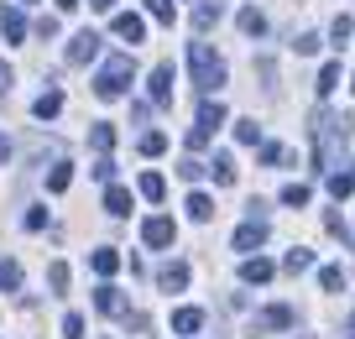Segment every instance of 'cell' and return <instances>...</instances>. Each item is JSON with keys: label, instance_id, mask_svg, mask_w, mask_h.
<instances>
[{"label": "cell", "instance_id": "1", "mask_svg": "<svg viewBox=\"0 0 355 339\" xmlns=\"http://www.w3.org/2000/svg\"><path fill=\"white\" fill-rule=\"evenodd\" d=\"M313 167H329L334 162V152H345V131H350V121H345V115H329V110H319V115H313Z\"/></svg>", "mask_w": 355, "mask_h": 339}, {"label": "cell", "instance_id": "2", "mask_svg": "<svg viewBox=\"0 0 355 339\" xmlns=\"http://www.w3.org/2000/svg\"><path fill=\"white\" fill-rule=\"evenodd\" d=\"M131 78H136L131 53H115V58H105L100 73H94V94H100V99H121L125 89H131Z\"/></svg>", "mask_w": 355, "mask_h": 339}, {"label": "cell", "instance_id": "3", "mask_svg": "<svg viewBox=\"0 0 355 339\" xmlns=\"http://www.w3.org/2000/svg\"><path fill=\"white\" fill-rule=\"evenodd\" d=\"M189 68H193V84H199L204 94H214V89L225 84V58L214 53L209 42H193L189 47Z\"/></svg>", "mask_w": 355, "mask_h": 339}, {"label": "cell", "instance_id": "4", "mask_svg": "<svg viewBox=\"0 0 355 339\" xmlns=\"http://www.w3.org/2000/svg\"><path fill=\"white\" fill-rule=\"evenodd\" d=\"M220 125H225V105H220V99H204V105H199V125L189 131V152L209 146V136L220 131Z\"/></svg>", "mask_w": 355, "mask_h": 339}, {"label": "cell", "instance_id": "5", "mask_svg": "<svg viewBox=\"0 0 355 339\" xmlns=\"http://www.w3.org/2000/svg\"><path fill=\"white\" fill-rule=\"evenodd\" d=\"M141 241L152 245V251H167V245L178 241V225H173V219H167V214H152V219H146V225H141Z\"/></svg>", "mask_w": 355, "mask_h": 339}, {"label": "cell", "instance_id": "6", "mask_svg": "<svg viewBox=\"0 0 355 339\" xmlns=\"http://www.w3.org/2000/svg\"><path fill=\"white\" fill-rule=\"evenodd\" d=\"M298 324V313H293L288 303H272V308H261V313L251 318V334H261V329H293Z\"/></svg>", "mask_w": 355, "mask_h": 339}, {"label": "cell", "instance_id": "7", "mask_svg": "<svg viewBox=\"0 0 355 339\" xmlns=\"http://www.w3.org/2000/svg\"><path fill=\"white\" fill-rule=\"evenodd\" d=\"M235 251H245V256H251V251H261V245H266V219H245V225H241V230H235Z\"/></svg>", "mask_w": 355, "mask_h": 339}, {"label": "cell", "instance_id": "8", "mask_svg": "<svg viewBox=\"0 0 355 339\" xmlns=\"http://www.w3.org/2000/svg\"><path fill=\"white\" fill-rule=\"evenodd\" d=\"M100 58V32H73L68 42V63H94Z\"/></svg>", "mask_w": 355, "mask_h": 339}, {"label": "cell", "instance_id": "9", "mask_svg": "<svg viewBox=\"0 0 355 339\" xmlns=\"http://www.w3.org/2000/svg\"><path fill=\"white\" fill-rule=\"evenodd\" d=\"M94 308H100L105 318H125V313H131V308H125V293H121V287H110V282L94 293Z\"/></svg>", "mask_w": 355, "mask_h": 339}, {"label": "cell", "instance_id": "10", "mask_svg": "<svg viewBox=\"0 0 355 339\" xmlns=\"http://www.w3.org/2000/svg\"><path fill=\"white\" fill-rule=\"evenodd\" d=\"M110 32L115 37H121V42H141V37H146V21H141V16H131V11H121V16H110Z\"/></svg>", "mask_w": 355, "mask_h": 339}, {"label": "cell", "instance_id": "11", "mask_svg": "<svg viewBox=\"0 0 355 339\" xmlns=\"http://www.w3.org/2000/svg\"><path fill=\"white\" fill-rule=\"evenodd\" d=\"M146 89H152V105H173V63H157Z\"/></svg>", "mask_w": 355, "mask_h": 339}, {"label": "cell", "instance_id": "12", "mask_svg": "<svg viewBox=\"0 0 355 339\" xmlns=\"http://www.w3.org/2000/svg\"><path fill=\"white\" fill-rule=\"evenodd\" d=\"M157 287H162V293H183V287H189V261H167L162 272H157Z\"/></svg>", "mask_w": 355, "mask_h": 339}, {"label": "cell", "instance_id": "13", "mask_svg": "<svg viewBox=\"0 0 355 339\" xmlns=\"http://www.w3.org/2000/svg\"><path fill=\"white\" fill-rule=\"evenodd\" d=\"M272 272H277V266L266 261V256H245V261H241V282H251V287L272 282Z\"/></svg>", "mask_w": 355, "mask_h": 339}, {"label": "cell", "instance_id": "14", "mask_svg": "<svg viewBox=\"0 0 355 339\" xmlns=\"http://www.w3.org/2000/svg\"><path fill=\"white\" fill-rule=\"evenodd\" d=\"M0 32H6V42H26V16H21V6H6V11H0Z\"/></svg>", "mask_w": 355, "mask_h": 339}, {"label": "cell", "instance_id": "15", "mask_svg": "<svg viewBox=\"0 0 355 339\" xmlns=\"http://www.w3.org/2000/svg\"><path fill=\"white\" fill-rule=\"evenodd\" d=\"M220 16H225V0H199V11H193V32H209V26H220Z\"/></svg>", "mask_w": 355, "mask_h": 339}, {"label": "cell", "instance_id": "16", "mask_svg": "<svg viewBox=\"0 0 355 339\" xmlns=\"http://www.w3.org/2000/svg\"><path fill=\"white\" fill-rule=\"evenodd\" d=\"M282 272H288V277H303V272H313V251H309V245H293V251L282 256Z\"/></svg>", "mask_w": 355, "mask_h": 339}, {"label": "cell", "instance_id": "17", "mask_svg": "<svg viewBox=\"0 0 355 339\" xmlns=\"http://www.w3.org/2000/svg\"><path fill=\"white\" fill-rule=\"evenodd\" d=\"M204 329V308H178L173 313V334H199Z\"/></svg>", "mask_w": 355, "mask_h": 339}, {"label": "cell", "instance_id": "18", "mask_svg": "<svg viewBox=\"0 0 355 339\" xmlns=\"http://www.w3.org/2000/svg\"><path fill=\"white\" fill-rule=\"evenodd\" d=\"M89 266H94L100 277H115V272H121V251H115V245H100V251L89 256Z\"/></svg>", "mask_w": 355, "mask_h": 339}, {"label": "cell", "instance_id": "19", "mask_svg": "<svg viewBox=\"0 0 355 339\" xmlns=\"http://www.w3.org/2000/svg\"><path fill=\"white\" fill-rule=\"evenodd\" d=\"M183 209H189V219H199V225H209V219H214V198L209 193H189V204H183Z\"/></svg>", "mask_w": 355, "mask_h": 339}, {"label": "cell", "instance_id": "20", "mask_svg": "<svg viewBox=\"0 0 355 339\" xmlns=\"http://www.w3.org/2000/svg\"><path fill=\"white\" fill-rule=\"evenodd\" d=\"M89 146H94V152H100V157H110L115 152V125H94V131H89Z\"/></svg>", "mask_w": 355, "mask_h": 339}, {"label": "cell", "instance_id": "21", "mask_svg": "<svg viewBox=\"0 0 355 339\" xmlns=\"http://www.w3.org/2000/svg\"><path fill=\"white\" fill-rule=\"evenodd\" d=\"M105 209H110L115 219H125V214H131V193H125V188H115V183H110V188H105Z\"/></svg>", "mask_w": 355, "mask_h": 339}, {"label": "cell", "instance_id": "22", "mask_svg": "<svg viewBox=\"0 0 355 339\" xmlns=\"http://www.w3.org/2000/svg\"><path fill=\"white\" fill-rule=\"evenodd\" d=\"M209 173H214V183H220V188H230V183H235V157L220 152V157L209 162Z\"/></svg>", "mask_w": 355, "mask_h": 339}, {"label": "cell", "instance_id": "23", "mask_svg": "<svg viewBox=\"0 0 355 339\" xmlns=\"http://www.w3.org/2000/svg\"><path fill=\"white\" fill-rule=\"evenodd\" d=\"M58 110H63V94H58V89H47V94L32 105V115H37V121H53Z\"/></svg>", "mask_w": 355, "mask_h": 339}, {"label": "cell", "instance_id": "24", "mask_svg": "<svg viewBox=\"0 0 355 339\" xmlns=\"http://www.w3.org/2000/svg\"><path fill=\"white\" fill-rule=\"evenodd\" d=\"M0 293H21V266H16L11 256L0 261Z\"/></svg>", "mask_w": 355, "mask_h": 339}, {"label": "cell", "instance_id": "25", "mask_svg": "<svg viewBox=\"0 0 355 339\" xmlns=\"http://www.w3.org/2000/svg\"><path fill=\"white\" fill-rule=\"evenodd\" d=\"M141 198H152V204H162V198H167L162 173H141Z\"/></svg>", "mask_w": 355, "mask_h": 339}, {"label": "cell", "instance_id": "26", "mask_svg": "<svg viewBox=\"0 0 355 339\" xmlns=\"http://www.w3.org/2000/svg\"><path fill=\"white\" fill-rule=\"evenodd\" d=\"M241 32H245V37H261V32H266V16L256 11V6H245V11H241Z\"/></svg>", "mask_w": 355, "mask_h": 339}, {"label": "cell", "instance_id": "27", "mask_svg": "<svg viewBox=\"0 0 355 339\" xmlns=\"http://www.w3.org/2000/svg\"><path fill=\"white\" fill-rule=\"evenodd\" d=\"M68 183H73V167H68V162H58L53 173H47V193H63Z\"/></svg>", "mask_w": 355, "mask_h": 339}, {"label": "cell", "instance_id": "28", "mask_svg": "<svg viewBox=\"0 0 355 339\" xmlns=\"http://www.w3.org/2000/svg\"><path fill=\"white\" fill-rule=\"evenodd\" d=\"M329 37H334V47H345V42L355 37V21H350V16H334V21H329Z\"/></svg>", "mask_w": 355, "mask_h": 339}, {"label": "cell", "instance_id": "29", "mask_svg": "<svg viewBox=\"0 0 355 339\" xmlns=\"http://www.w3.org/2000/svg\"><path fill=\"white\" fill-rule=\"evenodd\" d=\"M47 287H53L58 297L68 293V261H53V266H47Z\"/></svg>", "mask_w": 355, "mask_h": 339}, {"label": "cell", "instance_id": "30", "mask_svg": "<svg viewBox=\"0 0 355 339\" xmlns=\"http://www.w3.org/2000/svg\"><path fill=\"white\" fill-rule=\"evenodd\" d=\"M136 146H141V157H162V152H167V136H162V131H146Z\"/></svg>", "mask_w": 355, "mask_h": 339}, {"label": "cell", "instance_id": "31", "mask_svg": "<svg viewBox=\"0 0 355 339\" xmlns=\"http://www.w3.org/2000/svg\"><path fill=\"white\" fill-rule=\"evenodd\" d=\"M329 193L334 198H350L355 193V173H329Z\"/></svg>", "mask_w": 355, "mask_h": 339}, {"label": "cell", "instance_id": "32", "mask_svg": "<svg viewBox=\"0 0 355 339\" xmlns=\"http://www.w3.org/2000/svg\"><path fill=\"white\" fill-rule=\"evenodd\" d=\"M146 16H152V21H162V26H173V0H146Z\"/></svg>", "mask_w": 355, "mask_h": 339}, {"label": "cell", "instance_id": "33", "mask_svg": "<svg viewBox=\"0 0 355 339\" xmlns=\"http://www.w3.org/2000/svg\"><path fill=\"white\" fill-rule=\"evenodd\" d=\"M319 287H324V293H345V272H340V266H324V272H319Z\"/></svg>", "mask_w": 355, "mask_h": 339}, {"label": "cell", "instance_id": "34", "mask_svg": "<svg viewBox=\"0 0 355 339\" xmlns=\"http://www.w3.org/2000/svg\"><path fill=\"white\" fill-rule=\"evenodd\" d=\"M204 173H209V167H204L199 157H183V162H178V177H189V183H199Z\"/></svg>", "mask_w": 355, "mask_h": 339}, {"label": "cell", "instance_id": "35", "mask_svg": "<svg viewBox=\"0 0 355 339\" xmlns=\"http://www.w3.org/2000/svg\"><path fill=\"white\" fill-rule=\"evenodd\" d=\"M293 53H298V58L319 53V32H303V37H293Z\"/></svg>", "mask_w": 355, "mask_h": 339}, {"label": "cell", "instance_id": "36", "mask_svg": "<svg viewBox=\"0 0 355 339\" xmlns=\"http://www.w3.org/2000/svg\"><path fill=\"white\" fill-rule=\"evenodd\" d=\"M282 204L303 209V204H309V188H303V183H288V188H282Z\"/></svg>", "mask_w": 355, "mask_h": 339}, {"label": "cell", "instance_id": "37", "mask_svg": "<svg viewBox=\"0 0 355 339\" xmlns=\"http://www.w3.org/2000/svg\"><path fill=\"white\" fill-rule=\"evenodd\" d=\"M334 84H340V63H324V73H319V94H334Z\"/></svg>", "mask_w": 355, "mask_h": 339}, {"label": "cell", "instance_id": "38", "mask_svg": "<svg viewBox=\"0 0 355 339\" xmlns=\"http://www.w3.org/2000/svg\"><path fill=\"white\" fill-rule=\"evenodd\" d=\"M256 136H261V125H256V121H235V141L256 146Z\"/></svg>", "mask_w": 355, "mask_h": 339}, {"label": "cell", "instance_id": "39", "mask_svg": "<svg viewBox=\"0 0 355 339\" xmlns=\"http://www.w3.org/2000/svg\"><path fill=\"white\" fill-rule=\"evenodd\" d=\"M63 339H84V313H68L63 318Z\"/></svg>", "mask_w": 355, "mask_h": 339}, {"label": "cell", "instance_id": "40", "mask_svg": "<svg viewBox=\"0 0 355 339\" xmlns=\"http://www.w3.org/2000/svg\"><path fill=\"white\" fill-rule=\"evenodd\" d=\"M282 157H288V152H282V146H277V141H266V146H261V162H266V167H277V162H282Z\"/></svg>", "mask_w": 355, "mask_h": 339}, {"label": "cell", "instance_id": "41", "mask_svg": "<svg viewBox=\"0 0 355 339\" xmlns=\"http://www.w3.org/2000/svg\"><path fill=\"white\" fill-rule=\"evenodd\" d=\"M89 173H94V177H100V183H110V177H115V162H110V157H100V162H94V167H89Z\"/></svg>", "mask_w": 355, "mask_h": 339}, {"label": "cell", "instance_id": "42", "mask_svg": "<svg viewBox=\"0 0 355 339\" xmlns=\"http://www.w3.org/2000/svg\"><path fill=\"white\" fill-rule=\"evenodd\" d=\"M47 225V209H26V230H42Z\"/></svg>", "mask_w": 355, "mask_h": 339}, {"label": "cell", "instance_id": "43", "mask_svg": "<svg viewBox=\"0 0 355 339\" xmlns=\"http://www.w3.org/2000/svg\"><path fill=\"white\" fill-rule=\"evenodd\" d=\"M6 89H11V68L0 63V94H6Z\"/></svg>", "mask_w": 355, "mask_h": 339}, {"label": "cell", "instance_id": "44", "mask_svg": "<svg viewBox=\"0 0 355 339\" xmlns=\"http://www.w3.org/2000/svg\"><path fill=\"white\" fill-rule=\"evenodd\" d=\"M6 157H11V141H6V131H0V162H6Z\"/></svg>", "mask_w": 355, "mask_h": 339}, {"label": "cell", "instance_id": "45", "mask_svg": "<svg viewBox=\"0 0 355 339\" xmlns=\"http://www.w3.org/2000/svg\"><path fill=\"white\" fill-rule=\"evenodd\" d=\"M89 6H94V11H110V6H115V0H89Z\"/></svg>", "mask_w": 355, "mask_h": 339}, {"label": "cell", "instance_id": "46", "mask_svg": "<svg viewBox=\"0 0 355 339\" xmlns=\"http://www.w3.org/2000/svg\"><path fill=\"white\" fill-rule=\"evenodd\" d=\"M58 11H78V0H58Z\"/></svg>", "mask_w": 355, "mask_h": 339}, {"label": "cell", "instance_id": "47", "mask_svg": "<svg viewBox=\"0 0 355 339\" xmlns=\"http://www.w3.org/2000/svg\"><path fill=\"white\" fill-rule=\"evenodd\" d=\"M350 89H355V84H350Z\"/></svg>", "mask_w": 355, "mask_h": 339}]
</instances>
